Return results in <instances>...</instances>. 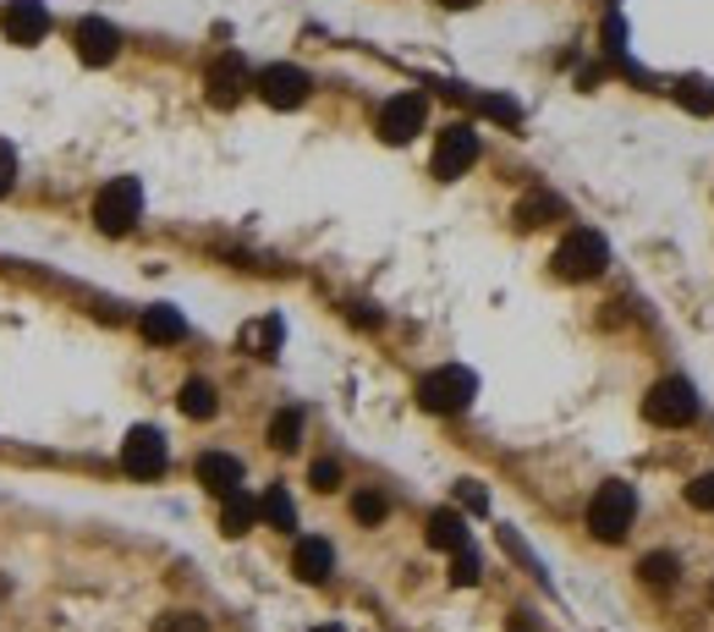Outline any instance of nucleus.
Returning <instances> with one entry per match:
<instances>
[{
	"label": "nucleus",
	"mask_w": 714,
	"mask_h": 632,
	"mask_svg": "<svg viewBox=\"0 0 714 632\" xmlns=\"http://www.w3.org/2000/svg\"><path fill=\"white\" fill-rule=\"evenodd\" d=\"M632 517H638V495H632V484L610 478V484H599V489H593V500H588V533H593V539L621 545V539L632 533Z\"/></svg>",
	"instance_id": "obj_1"
},
{
	"label": "nucleus",
	"mask_w": 714,
	"mask_h": 632,
	"mask_svg": "<svg viewBox=\"0 0 714 632\" xmlns=\"http://www.w3.org/2000/svg\"><path fill=\"white\" fill-rule=\"evenodd\" d=\"M473 396H478V374L462 369V363L428 369L418 380V407L424 413H462V407H473Z\"/></svg>",
	"instance_id": "obj_2"
},
{
	"label": "nucleus",
	"mask_w": 714,
	"mask_h": 632,
	"mask_svg": "<svg viewBox=\"0 0 714 632\" xmlns=\"http://www.w3.org/2000/svg\"><path fill=\"white\" fill-rule=\"evenodd\" d=\"M138 215H143L138 176H116V182L100 187V198H94V226H100L105 237H127V231L138 226Z\"/></svg>",
	"instance_id": "obj_3"
},
{
	"label": "nucleus",
	"mask_w": 714,
	"mask_h": 632,
	"mask_svg": "<svg viewBox=\"0 0 714 632\" xmlns=\"http://www.w3.org/2000/svg\"><path fill=\"white\" fill-rule=\"evenodd\" d=\"M643 418H649V424H660V429H682V424H693V418H699V391H693V380L665 374L660 385H649V396H643Z\"/></svg>",
	"instance_id": "obj_4"
},
{
	"label": "nucleus",
	"mask_w": 714,
	"mask_h": 632,
	"mask_svg": "<svg viewBox=\"0 0 714 632\" xmlns=\"http://www.w3.org/2000/svg\"><path fill=\"white\" fill-rule=\"evenodd\" d=\"M556 276L561 281H593L604 265H610V248H604V237L599 231H588V226H577L561 237V248H556Z\"/></svg>",
	"instance_id": "obj_5"
},
{
	"label": "nucleus",
	"mask_w": 714,
	"mask_h": 632,
	"mask_svg": "<svg viewBox=\"0 0 714 632\" xmlns=\"http://www.w3.org/2000/svg\"><path fill=\"white\" fill-rule=\"evenodd\" d=\"M253 94L270 105V111H297L308 94H313V77L291 61H276V66H259L253 72Z\"/></svg>",
	"instance_id": "obj_6"
},
{
	"label": "nucleus",
	"mask_w": 714,
	"mask_h": 632,
	"mask_svg": "<svg viewBox=\"0 0 714 632\" xmlns=\"http://www.w3.org/2000/svg\"><path fill=\"white\" fill-rule=\"evenodd\" d=\"M253 89V72H248V61L237 55V50H226V55H215L209 61V72H204V94H209V105H220V111H231V105H242V94Z\"/></svg>",
	"instance_id": "obj_7"
},
{
	"label": "nucleus",
	"mask_w": 714,
	"mask_h": 632,
	"mask_svg": "<svg viewBox=\"0 0 714 632\" xmlns=\"http://www.w3.org/2000/svg\"><path fill=\"white\" fill-rule=\"evenodd\" d=\"M473 159H478V133H473L467 122H451V127L434 138V176H439V182L467 176Z\"/></svg>",
	"instance_id": "obj_8"
},
{
	"label": "nucleus",
	"mask_w": 714,
	"mask_h": 632,
	"mask_svg": "<svg viewBox=\"0 0 714 632\" xmlns=\"http://www.w3.org/2000/svg\"><path fill=\"white\" fill-rule=\"evenodd\" d=\"M428 122V100L424 94H396L380 105V138L385 144H413Z\"/></svg>",
	"instance_id": "obj_9"
},
{
	"label": "nucleus",
	"mask_w": 714,
	"mask_h": 632,
	"mask_svg": "<svg viewBox=\"0 0 714 632\" xmlns=\"http://www.w3.org/2000/svg\"><path fill=\"white\" fill-rule=\"evenodd\" d=\"M165 463H170V446H165L159 429L138 424V429L122 441V468H127L133 478H159L165 474Z\"/></svg>",
	"instance_id": "obj_10"
},
{
	"label": "nucleus",
	"mask_w": 714,
	"mask_h": 632,
	"mask_svg": "<svg viewBox=\"0 0 714 632\" xmlns=\"http://www.w3.org/2000/svg\"><path fill=\"white\" fill-rule=\"evenodd\" d=\"M72 44H77V61H83V66H111V61L122 55V33H116L105 17H83L77 33H72Z\"/></svg>",
	"instance_id": "obj_11"
},
{
	"label": "nucleus",
	"mask_w": 714,
	"mask_h": 632,
	"mask_svg": "<svg viewBox=\"0 0 714 632\" xmlns=\"http://www.w3.org/2000/svg\"><path fill=\"white\" fill-rule=\"evenodd\" d=\"M0 28H6L11 44L33 50V44L50 33V11H44V0H11V6L0 11Z\"/></svg>",
	"instance_id": "obj_12"
},
{
	"label": "nucleus",
	"mask_w": 714,
	"mask_h": 632,
	"mask_svg": "<svg viewBox=\"0 0 714 632\" xmlns=\"http://www.w3.org/2000/svg\"><path fill=\"white\" fill-rule=\"evenodd\" d=\"M330 567H335L330 539H319V533L297 539V550H291V572H297L302 583H324V578H330Z\"/></svg>",
	"instance_id": "obj_13"
},
{
	"label": "nucleus",
	"mask_w": 714,
	"mask_h": 632,
	"mask_svg": "<svg viewBox=\"0 0 714 632\" xmlns=\"http://www.w3.org/2000/svg\"><path fill=\"white\" fill-rule=\"evenodd\" d=\"M198 484L209 495H231V489H242V463L231 452H204L198 457Z\"/></svg>",
	"instance_id": "obj_14"
},
{
	"label": "nucleus",
	"mask_w": 714,
	"mask_h": 632,
	"mask_svg": "<svg viewBox=\"0 0 714 632\" xmlns=\"http://www.w3.org/2000/svg\"><path fill=\"white\" fill-rule=\"evenodd\" d=\"M138 330H143V341H154V346H176L187 335V319H182V309H170V303H154V309H143Z\"/></svg>",
	"instance_id": "obj_15"
},
{
	"label": "nucleus",
	"mask_w": 714,
	"mask_h": 632,
	"mask_svg": "<svg viewBox=\"0 0 714 632\" xmlns=\"http://www.w3.org/2000/svg\"><path fill=\"white\" fill-rule=\"evenodd\" d=\"M253 522H259V500H253L248 489H231V495H220V528H226L231 539H242Z\"/></svg>",
	"instance_id": "obj_16"
},
{
	"label": "nucleus",
	"mask_w": 714,
	"mask_h": 632,
	"mask_svg": "<svg viewBox=\"0 0 714 632\" xmlns=\"http://www.w3.org/2000/svg\"><path fill=\"white\" fill-rule=\"evenodd\" d=\"M561 215H567V204H561L556 193H528V198L517 204V215H511V220H517L522 231H539L545 220H561Z\"/></svg>",
	"instance_id": "obj_17"
},
{
	"label": "nucleus",
	"mask_w": 714,
	"mask_h": 632,
	"mask_svg": "<svg viewBox=\"0 0 714 632\" xmlns=\"http://www.w3.org/2000/svg\"><path fill=\"white\" fill-rule=\"evenodd\" d=\"M424 533H428V545H434V550H462V545H467V522H462V511H451V506L428 517Z\"/></svg>",
	"instance_id": "obj_18"
},
{
	"label": "nucleus",
	"mask_w": 714,
	"mask_h": 632,
	"mask_svg": "<svg viewBox=\"0 0 714 632\" xmlns=\"http://www.w3.org/2000/svg\"><path fill=\"white\" fill-rule=\"evenodd\" d=\"M281 341H286V324L276 314H270V319H253V324L242 330V346H248L253 358H276V352H281Z\"/></svg>",
	"instance_id": "obj_19"
},
{
	"label": "nucleus",
	"mask_w": 714,
	"mask_h": 632,
	"mask_svg": "<svg viewBox=\"0 0 714 632\" xmlns=\"http://www.w3.org/2000/svg\"><path fill=\"white\" fill-rule=\"evenodd\" d=\"M259 517H265L270 528H281V533H291V528H297V506H291L286 484H270V489L259 495Z\"/></svg>",
	"instance_id": "obj_20"
},
{
	"label": "nucleus",
	"mask_w": 714,
	"mask_h": 632,
	"mask_svg": "<svg viewBox=\"0 0 714 632\" xmlns=\"http://www.w3.org/2000/svg\"><path fill=\"white\" fill-rule=\"evenodd\" d=\"M176 407H182L187 418H215V413H220V396H215L209 380H187L182 396H176Z\"/></svg>",
	"instance_id": "obj_21"
},
{
	"label": "nucleus",
	"mask_w": 714,
	"mask_h": 632,
	"mask_svg": "<svg viewBox=\"0 0 714 632\" xmlns=\"http://www.w3.org/2000/svg\"><path fill=\"white\" fill-rule=\"evenodd\" d=\"M297 441H302V413H297V407H281V413L270 418V446H276V452H297Z\"/></svg>",
	"instance_id": "obj_22"
},
{
	"label": "nucleus",
	"mask_w": 714,
	"mask_h": 632,
	"mask_svg": "<svg viewBox=\"0 0 714 632\" xmlns=\"http://www.w3.org/2000/svg\"><path fill=\"white\" fill-rule=\"evenodd\" d=\"M676 100H682V111L714 116V83H704V77H682L676 83Z\"/></svg>",
	"instance_id": "obj_23"
},
{
	"label": "nucleus",
	"mask_w": 714,
	"mask_h": 632,
	"mask_svg": "<svg viewBox=\"0 0 714 632\" xmlns=\"http://www.w3.org/2000/svg\"><path fill=\"white\" fill-rule=\"evenodd\" d=\"M478 578H484V561H478V550H473V545L451 550V583H456V589H473Z\"/></svg>",
	"instance_id": "obj_24"
},
{
	"label": "nucleus",
	"mask_w": 714,
	"mask_h": 632,
	"mask_svg": "<svg viewBox=\"0 0 714 632\" xmlns=\"http://www.w3.org/2000/svg\"><path fill=\"white\" fill-rule=\"evenodd\" d=\"M352 517L374 528V522H385V517H391V500H385L380 489H358V495H352Z\"/></svg>",
	"instance_id": "obj_25"
},
{
	"label": "nucleus",
	"mask_w": 714,
	"mask_h": 632,
	"mask_svg": "<svg viewBox=\"0 0 714 632\" xmlns=\"http://www.w3.org/2000/svg\"><path fill=\"white\" fill-rule=\"evenodd\" d=\"M638 578L654 583V589H671V583H676V556H665V550H660V556H643V561H638Z\"/></svg>",
	"instance_id": "obj_26"
},
{
	"label": "nucleus",
	"mask_w": 714,
	"mask_h": 632,
	"mask_svg": "<svg viewBox=\"0 0 714 632\" xmlns=\"http://www.w3.org/2000/svg\"><path fill=\"white\" fill-rule=\"evenodd\" d=\"M148 632H209V622H204L198 611H165Z\"/></svg>",
	"instance_id": "obj_27"
},
{
	"label": "nucleus",
	"mask_w": 714,
	"mask_h": 632,
	"mask_svg": "<svg viewBox=\"0 0 714 632\" xmlns=\"http://www.w3.org/2000/svg\"><path fill=\"white\" fill-rule=\"evenodd\" d=\"M478 111H484L489 122H506V127H517V122H522V111H517L511 100H500V94H478Z\"/></svg>",
	"instance_id": "obj_28"
},
{
	"label": "nucleus",
	"mask_w": 714,
	"mask_h": 632,
	"mask_svg": "<svg viewBox=\"0 0 714 632\" xmlns=\"http://www.w3.org/2000/svg\"><path fill=\"white\" fill-rule=\"evenodd\" d=\"M308 484H313L319 495H330V489H341V463H330V457H319V463L308 468Z\"/></svg>",
	"instance_id": "obj_29"
},
{
	"label": "nucleus",
	"mask_w": 714,
	"mask_h": 632,
	"mask_svg": "<svg viewBox=\"0 0 714 632\" xmlns=\"http://www.w3.org/2000/svg\"><path fill=\"white\" fill-rule=\"evenodd\" d=\"M456 500H462L467 511H484V506H489V495H484L478 478H462V484H456Z\"/></svg>",
	"instance_id": "obj_30"
},
{
	"label": "nucleus",
	"mask_w": 714,
	"mask_h": 632,
	"mask_svg": "<svg viewBox=\"0 0 714 632\" xmlns=\"http://www.w3.org/2000/svg\"><path fill=\"white\" fill-rule=\"evenodd\" d=\"M11 187H17V149L0 138V198H6Z\"/></svg>",
	"instance_id": "obj_31"
},
{
	"label": "nucleus",
	"mask_w": 714,
	"mask_h": 632,
	"mask_svg": "<svg viewBox=\"0 0 714 632\" xmlns=\"http://www.w3.org/2000/svg\"><path fill=\"white\" fill-rule=\"evenodd\" d=\"M687 500H693L699 511H714V474L693 478V484H687Z\"/></svg>",
	"instance_id": "obj_32"
},
{
	"label": "nucleus",
	"mask_w": 714,
	"mask_h": 632,
	"mask_svg": "<svg viewBox=\"0 0 714 632\" xmlns=\"http://www.w3.org/2000/svg\"><path fill=\"white\" fill-rule=\"evenodd\" d=\"M439 6H445V11H473L478 0H439Z\"/></svg>",
	"instance_id": "obj_33"
},
{
	"label": "nucleus",
	"mask_w": 714,
	"mask_h": 632,
	"mask_svg": "<svg viewBox=\"0 0 714 632\" xmlns=\"http://www.w3.org/2000/svg\"><path fill=\"white\" fill-rule=\"evenodd\" d=\"M319 632H341V628H319Z\"/></svg>",
	"instance_id": "obj_34"
},
{
	"label": "nucleus",
	"mask_w": 714,
	"mask_h": 632,
	"mask_svg": "<svg viewBox=\"0 0 714 632\" xmlns=\"http://www.w3.org/2000/svg\"><path fill=\"white\" fill-rule=\"evenodd\" d=\"M710 594H714V589H710Z\"/></svg>",
	"instance_id": "obj_35"
}]
</instances>
